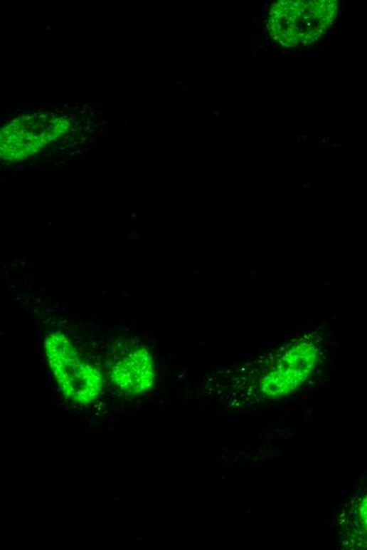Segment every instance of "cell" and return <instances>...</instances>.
I'll return each instance as SVG.
<instances>
[{
    "label": "cell",
    "instance_id": "cell-1",
    "mask_svg": "<svg viewBox=\"0 0 367 550\" xmlns=\"http://www.w3.org/2000/svg\"><path fill=\"white\" fill-rule=\"evenodd\" d=\"M45 349L50 370L65 397L83 405L100 398L104 388L102 374L83 359L65 333H50Z\"/></svg>",
    "mask_w": 367,
    "mask_h": 550
},
{
    "label": "cell",
    "instance_id": "cell-10",
    "mask_svg": "<svg viewBox=\"0 0 367 550\" xmlns=\"http://www.w3.org/2000/svg\"><path fill=\"white\" fill-rule=\"evenodd\" d=\"M17 113H21V109H17Z\"/></svg>",
    "mask_w": 367,
    "mask_h": 550
},
{
    "label": "cell",
    "instance_id": "cell-9",
    "mask_svg": "<svg viewBox=\"0 0 367 550\" xmlns=\"http://www.w3.org/2000/svg\"><path fill=\"white\" fill-rule=\"evenodd\" d=\"M300 138H301V139L304 140V141H305V140H307V136H301Z\"/></svg>",
    "mask_w": 367,
    "mask_h": 550
},
{
    "label": "cell",
    "instance_id": "cell-8",
    "mask_svg": "<svg viewBox=\"0 0 367 550\" xmlns=\"http://www.w3.org/2000/svg\"><path fill=\"white\" fill-rule=\"evenodd\" d=\"M86 140H87V138H82V140H80V142H82V143H84V142H86Z\"/></svg>",
    "mask_w": 367,
    "mask_h": 550
},
{
    "label": "cell",
    "instance_id": "cell-4",
    "mask_svg": "<svg viewBox=\"0 0 367 550\" xmlns=\"http://www.w3.org/2000/svg\"><path fill=\"white\" fill-rule=\"evenodd\" d=\"M360 519H361L362 525L366 528L367 531V495L362 499L361 505L359 507Z\"/></svg>",
    "mask_w": 367,
    "mask_h": 550
},
{
    "label": "cell",
    "instance_id": "cell-2",
    "mask_svg": "<svg viewBox=\"0 0 367 550\" xmlns=\"http://www.w3.org/2000/svg\"><path fill=\"white\" fill-rule=\"evenodd\" d=\"M319 339L306 336L281 353L270 372L259 381L260 390L267 397H283L300 388L320 359Z\"/></svg>",
    "mask_w": 367,
    "mask_h": 550
},
{
    "label": "cell",
    "instance_id": "cell-3",
    "mask_svg": "<svg viewBox=\"0 0 367 550\" xmlns=\"http://www.w3.org/2000/svg\"><path fill=\"white\" fill-rule=\"evenodd\" d=\"M109 375L112 383L124 394H145L154 385V360L146 347L131 346L113 360Z\"/></svg>",
    "mask_w": 367,
    "mask_h": 550
},
{
    "label": "cell",
    "instance_id": "cell-7",
    "mask_svg": "<svg viewBox=\"0 0 367 550\" xmlns=\"http://www.w3.org/2000/svg\"><path fill=\"white\" fill-rule=\"evenodd\" d=\"M41 119H43V122L46 121V118H47V115H41Z\"/></svg>",
    "mask_w": 367,
    "mask_h": 550
},
{
    "label": "cell",
    "instance_id": "cell-6",
    "mask_svg": "<svg viewBox=\"0 0 367 550\" xmlns=\"http://www.w3.org/2000/svg\"><path fill=\"white\" fill-rule=\"evenodd\" d=\"M272 39H274V41H280L279 35H277V34H272Z\"/></svg>",
    "mask_w": 367,
    "mask_h": 550
},
{
    "label": "cell",
    "instance_id": "cell-5",
    "mask_svg": "<svg viewBox=\"0 0 367 550\" xmlns=\"http://www.w3.org/2000/svg\"><path fill=\"white\" fill-rule=\"evenodd\" d=\"M119 120H112V135L113 136H119Z\"/></svg>",
    "mask_w": 367,
    "mask_h": 550
}]
</instances>
